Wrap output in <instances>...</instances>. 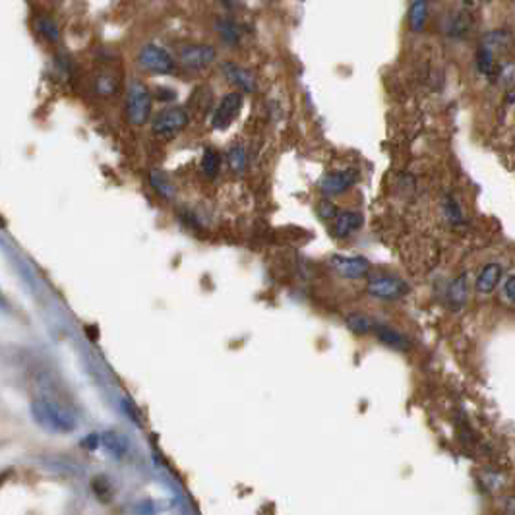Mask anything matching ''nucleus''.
Returning a JSON list of instances; mask_svg holds the SVG:
<instances>
[{
	"mask_svg": "<svg viewBox=\"0 0 515 515\" xmlns=\"http://www.w3.org/2000/svg\"><path fill=\"white\" fill-rule=\"evenodd\" d=\"M476 70L484 76H492L496 70V54L482 45L476 49Z\"/></svg>",
	"mask_w": 515,
	"mask_h": 515,
	"instance_id": "nucleus-21",
	"label": "nucleus"
},
{
	"mask_svg": "<svg viewBox=\"0 0 515 515\" xmlns=\"http://www.w3.org/2000/svg\"><path fill=\"white\" fill-rule=\"evenodd\" d=\"M469 29H471V21H469V16L465 12L455 14L454 18H449V24H447V34L452 37H467Z\"/></svg>",
	"mask_w": 515,
	"mask_h": 515,
	"instance_id": "nucleus-23",
	"label": "nucleus"
},
{
	"mask_svg": "<svg viewBox=\"0 0 515 515\" xmlns=\"http://www.w3.org/2000/svg\"><path fill=\"white\" fill-rule=\"evenodd\" d=\"M407 283L403 279L393 277V275H376L368 281L366 291L370 292L372 297L382 298V300H395L401 298L407 292Z\"/></svg>",
	"mask_w": 515,
	"mask_h": 515,
	"instance_id": "nucleus-7",
	"label": "nucleus"
},
{
	"mask_svg": "<svg viewBox=\"0 0 515 515\" xmlns=\"http://www.w3.org/2000/svg\"><path fill=\"white\" fill-rule=\"evenodd\" d=\"M227 163L235 173H243L246 169V151L240 143H235L227 149Z\"/></svg>",
	"mask_w": 515,
	"mask_h": 515,
	"instance_id": "nucleus-25",
	"label": "nucleus"
},
{
	"mask_svg": "<svg viewBox=\"0 0 515 515\" xmlns=\"http://www.w3.org/2000/svg\"><path fill=\"white\" fill-rule=\"evenodd\" d=\"M99 444H101V442H99V436H97V434H91V436H88V438L83 440V447H89V449H95Z\"/></svg>",
	"mask_w": 515,
	"mask_h": 515,
	"instance_id": "nucleus-30",
	"label": "nucleus"
},
{
	"mask_svg": "<svg viewBox=\"0 0 515 515\" xmlns=\"http://www.w3.org/2000/svg\"><path fill=\"white\" fill-rule=\"evenodd\" d=\"M427 2H428V4H430V2H438V0H427Z\"/></svg>",
	"mask_w": 515,
	"mask_h": 515,
	"instance_id": "nucleus-31",
	"label": "nucleus"
},
{
	"mask_svg": "<svg viewBox=\"0 0 515 515\" xmlns=\"http://www.w3.org/2000/svg\"><path fill=\"white\" fill-rule=\"evenodd\" d=\"M138 66L149 72V74L170 76L176 72V61L167 49L159 47L155 43H148L140 49V53L136 56Z\"/></svg>",
	"mask_w": 515,
	"mask_h": 515,
	"instance_id": "nucleus-3",
	"label": "nucleus"
},
{
	"mask_svg": "<svg viewBox=\"0 0 515 515\" xmlns=\"http://www.w3.org/2000/svg\"><path fill=\"white\" fill-rule=\"evenodd\" d=\"M243 93L240 91H230L221 99V103L217 105L213 118H211V126L215 130H227L237 121V116L243 111Z\"/></svg>",
	"mask_w": 515,
	"mask_h": 515,
	"instance_id": "nucleus-6",
	"label": "nucleus"
},
{
	"mask_svg": "<svg viewBox=\"0 0 515 515\" xmlns=\"http://www.w3.org/2000/svg\"><path fill=\"white\" fill-rule=\"evenodd\" d=\"M355 183H357V170L355 169L333 170L320 180V190L324 196H339L351 188Z\"/></svg>",
	"mask_w": 515,
	"mask_h": 515,
	"instance_id": "nucleus-8",
	"label": "nucleus"
},
{
	"mask_svg": "<svg viewBox=\"0 0 515 515\" xmlns=\"http://www.w3.org/2000/svg\"><path fill=\"white\" fill-rule=\"evenodd\" d=\"M221 72H223L225 80L229 81L230 86L240 89V93H254L256 91V76L252 74L248 68L238 66L237 62H223Z\"/></svg>",
	"mask_w": 515,
	"mask_h": 515,
	"instance_id": "nucleus-10",
	"label": "nucleus"
},
{
	"mask_svg": "<svg viewBox=\"0 0 515 515\" xmlns=\"http://www.w3.org/2000/svg\"><path fill=\"white\" fill-rule=\"evenodd\" d=\"M509 39H511L509 31H506V29H494V31H488V34L482 35L481 45L490 49L494 54H498L501 53V51H506V47L509 45Z\"/></svg>",
	"mask_w": 515,
	"mask_h": 515,
	"instance_id": "nucleus-17",
	"label": "nucleus"
},
{
	"mask_svg": "<svg viewBox=\"0 0 515 515\" xmlns=\"http://www.w3.org/2000/svg\"><path fill=\"white\" fill-rule=\"evenodd\" d=\"M332 265L335 273L345 279L364 277L368 270H370V262L364 256H341V254H335L332 258Z\"/></svg>",
	"mask_w": 515,
	"mask_h": 515,
	"instance_id": "nucleus-9",
	"label": "nucleus"
},
{
	"mask_svg": "<svg viewBox=\"0 0 515 515\" xmlns=\"http://www.w3.org/2000/svg\"><path fill=\"white\" fill-rule=\"evenodd\" d=\"M215 61V47L205 45V43L184 45V47L178 51V62H180V66L190 70V72H202L205 68H210Z\"/></svg>",
	"mask_w": 515,
	"mask_h": 515,
	"instance_id": "nucleus-5",
	"label": "nucleus"
},
{
	"mask_svg": "<svg viewBox=\"0 0 515 515\" xmlns=\"http://www.w3.org/2000/svg\"><path fill=\"white\" fill-rule=\"evenodd\" d=\"M428 21V2L427 0H414L409 8V27L413 34H420Z\"/></svg>",
	"mask_w": 515,
	"mask_h": 515,
	"instance_id": "nucleus-16",
	"label": "nucleus"
},
{
	"mask_svg": "<svg viewBox=\"0 0 515 515\" xmlns=\"http://www.w3.org/2000/svg\"><path fill=\"white\" fill-rule=\"evenodd\" d=\"M316 211H318V215L322 217V219H325V221H330V219H335V215L339 213L337 205H335L333 202H330V200H322V202L318 203Z\"/></svg>",
	"mask_w": 515,
	"mask_h": 515,
	"instance_id": "nucleus-27",
	"label": "nucleus"
},
{
	"mask_svg": "<svg viewBox=\"0 0 515 515\" xmlns=\"http://www.w3.org/2000/svg\"><path fill=\"white\" fill-rule=\"evenodd\" d=\"M99 442H101L105 449H107L108 454L115 455L121 459L122 455L128 452V440L118 432H105L99 436Z\"/></svg>",
	"mask_w": 515,
	"mask_h": 515,
	"instance_id": "nucleus-18",
	"label": "nucleus"
},
{
	"mask_svg": "<svg viewBox=\"0 0 515 515\" xmlns=\"http://www.w3.org/2000/svg\"><path fill=\"white\" fill-rule=\"evenodd\" d=\"M215 29L225 45L237 47L238 43H240V27L230 20V18H219V20L215 21Z\"/></svg>",
	"mask_w": 515,
	"mask_h": 515,
	"instance_id": "nucleus-15",
	"label": "nucleus"
},
{
	"mask_svg": "<svg viewBox=\"0 0 515 515\" xmlns=\"http://www.w3.org/2000/svg\"><path fill=\"white\" fill-rule=\"evenodd\" d=\"M202 170L208 178H215L221 170V155L213 148H203Z\"/></svg>",
	"mask_w": 515,
	"mask_h": 515,
	"instance_id": "nucleus-20",
	"label": "nucleus"
},
{
	"mask_svg": "<svg viewBox=\"0 0 515 515\" xmlns=\"http://www.w3.org/2000/svg\"><path fill=\"white\" fill-rule=\"evenodd\" d=\"M149 184H151V186L157 190V194H161V196H175V186H173L169 178L163 175V173H159V170H153V173L149 175Z\"/></svg>",
	"mask_w": 515,
	"mask_h": 515,
	"instance_id": "nucleus-26",
	"label": "nucleus"
},
{
	"mask_svg": "<svg viewBox=\"0 0 515 515\" xmlns=\"http://www.w3.org/2000/svg\"><path fill=\"white\" fill-rule=\"evenodd\" d=\"M446 215L452 223H459L461 221V210L454 198H447L446 200Z\"/></svg>",
	"mask_w": 515,
	"mask_h": 515,
	"instance_id": "nucleus-28",
	"label": "nucleus"
},
{
	"mask_svg": "<svg viewBox=\"0 0 515 515\" xmlns=\"http://www.w3.org/2000/svg\"><path fill=\"white\" fill-rule=\"evenodd\" d=\"M469 295V285H467V273H463L459 277L455 279L454 283L449 285L447 289V300L452 302L454 308H461V306L467 302Z\"/></svg>",
	"mask_w": 515,
	"mask_h": 515,
	"instance_id": "nucleus-19",
	"label": "nucleus"
},
{
	"mask_svg": "<svg viewBox=\"0 0 515 515\" xmlns=\"http://www.w3.org/2000/svg\"><path fill=\"white\" fill-rule=\"evenodd\" d=\"M151 93L140 80H132L126 91V118L132 126H143L151 116Z\"/></svg>",
	"mask_w": 515,
	"mask_h": 515,
	"instance_id": "nucleus-2",
	"label": "nucleus"
},
{
	"mask_svg": "<svg viewBox=\"0 0 515 515\" xmlns=\"http://www.w3.org/2000/svg\"><path fill=\"white\" fill-rule=\"evenodd\" d=\"M345 324L355 335H366V333H370V330H372V322H370V318H368L366 314H360V312L349 314L345 320Z\"/></svg>",
	"mask_w": 515,
	"mask_h": 515,
	"instance_id": "nucleus-24",
	"label": "nucleus"
},
{
	"mask_svg": "<svg viewBox=\"0 0 515 515\" xmlns=\"http://www.w3.org/2000/svg\"><path fill=\"white\" fill-rule=\"evenodd\" d=\"M95 91L101 97H113L118 91V78L111 72H103L95 80Z\"/></svg>",
	"mask_w": 515,
	"mask_h": 515,
	"instance_id": "nucleus-22",
	"label": "nucleus"
},
{
	"mask_svg": "<svg viewBox=\"0 0 515 515\" xmlns=\"http://www.w3.org/2000/svg\"><path fill=\"white\" fill-rule=\"evenodd\" d=\"M376 335H378V339L384 343V345L393 347V349H399V351L409 349V339H407L401 332H397V330L389 327V325H384V324L378 325V327H376Z\"/></svg>",
	"mask_w": 515,
	"mask_h": 515,
	"instance_id": "nucleus-13",
	"label": "nucleus"
},
{
	"mask_svg": "<svg viewBox=\"0 0 515 515\" xmlns=\"http://www.w3.org/2000/svg\"><path fill=\"white\" fill-rule=\"evenodd\" d=\"M190 124V115L186 108L173 107L165 108L151 122V132L163 140H173L176 136L186 130Z\"/></svg>",
	"mask_w": 515,
	"mask_h": 515,
	"instance_id": "nucleus-4",
	"label": "nucleus"
},
{
	"mask_svg": "<svg viewBox=\"0 0 515 515\" xmlns=\"http://www.w3.org/2000/svg\"><path fill=\"white\" fill-rule=\"evenodd\" d=\"M31 417L39 427L53 432H72L76 428V419L70 411L51 399H35L31 403Z\"/></svg>",
	"mask_w": 515,
	"mask_h": 515,
	"instance_id": "nucleus-1",
	"label": "nucleus"
},
{
	"mask_svg": "<svg viewBox=\"0 0 515 515\" xmlns=\"http://www.w3.org/2000/svg\"><path fill=\"white\" fill-rule=\"evenodd\" d=\"M364 225V215L360 211H341L335 215L333 223V235L337 238H347L355 235Z\"/></svg>",
	"mask_w": 515,
	"mask_h": 515,
	"instance_id": "nucleus-11",
	"label": "nucleus"
},
{
	"mask_svg": "<svg viewBox=\"0 0 515 515\" xmlns=\"http://www.w3.org/2000/svg\"><path fill=\"white\" fill-rule=\"evenodd\" d=\"M34 26L35 31L47 41V43H58V41H61V27L56 26V21H54L51 16H37Z\"/></svg>",
	"mask_w": 515,
	"mask_h": 515,
	"instance_id": "nucleus-14",
	"label": "nucleus"
},
{
	"mask_svg": "<svg viewBox=\"0 0 515 515\" xmlns=\"http://www.w3.org/2000/svg\"><path fill=\"white\" fill-rule=\"evenodd\" d=\"M504 295H506V298H508L509 302L514 305L515 302V277L514 275H509L508 281H506V285H504Z\"/></svg>",
	"mask_w": 515,
	"mask_h": 515,
	"instance_id": "nucleus-29",
	"label": "nucleus"
},
{
	"mask_svg": "<svg viewBox=\"0 0 515 515\" xmlns=\"http://www.w3.org/2000/svg\"><path fill=\"white\" fill-rule=\"evenodd\" d=\"M501 265L500 264H488L482 267V271L479 273L476 277V283H474V289L479 292H492L498 287L501 279Z\"/></svg>",
	"mask_w": 515,
	"mask_h": 515,
	"instance_id": "nucleus-12",
	"label": "nucleus"
}]
</instances>
